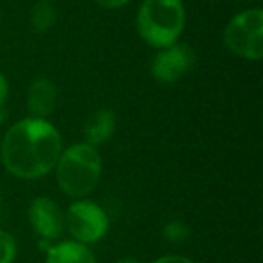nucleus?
Here are the masks:
<instances>
[{"label": "nucleus", "instance_id": "1", "mask_svg": "<svg viewBox=\"0 0 263 263\" xmlns=\"http://www.w3.org/2000/svg\"><path fill=\"white\" fill-rule=\"evenodd\" d=\"M0 155L11 175L24 180L40 179L54 170L62 155V136L47 119L26 117L6 132Z\"/></svg>", "mask_w": 263, "mask_h": 263}, {"label": "nucleus", "instance_id": "2", "mask_svg": "<svg viewBox=\"0 0 263 263\" xmlns=\"http://www.w3.org/2000/svg\"><path fill=\"white\" fill-rule=\"evenodd\" d=\"M101 155L98 148L87 143H78L62 152L54 166L58 186L67 197L85 198L96 190L101 179Z\"/></svg>", "mask_w": 263, "mask_h": 263}, {"label": "nucleus", "instance_id": "3", "mask_svg": "<svg viewBox=\"0 0 263 263\" xmlns=\"http://www.w3.org/2000/svg\"><path fill=\"white\" fill-rule=\"evenodd\" d=\"M186 24L182 0H143L136 18L137 34L146 45L164 49L177 44Z\"/></svg>", "mask_w": 263, "mask_h": 263}, {"label": "nucleus", "instance_id": "4", "mask_svg": "<svg viewBox=\"0 0 263 263\" xmlns=\"http://www.w3.org/2000/svg\"><path fill=\"white\" fill-rule=\"evenodd\" d=\"M223 44L231 54L258 62L263 56V11L245 9L229 20L223 29Z\"/></svg>", "mask_w": 263, "mask_h": 263}, {"label": "nucleus", "instance_id": "5", "mask_svg": "<svg viewBox=\"0 0 263 263\" xmlns=\"http://www.w3.org/2000/svg\"><path fill=\"white\" fill-rule=\"evenodd\" d=\"M65 215V229L70 233L74 241L80 243H96L108 231V216L99 204L87 198L72 202Z\"/></svg>", "mask_w": 263, "mask_h": 263}, {"label": "nucleus", "instance_id": "6", "mask_svg": "<svg viewBox=\"0 0 263 263\" xmlns=\"http://www.w3.org/2000/svg\"><path fill=\"white\" fill-rule=\"evenodd\" d=\"M193 60V51L184 44H173L170 47L159 49L150 65L152 76L157 83L172 85L190 72Z\"/></svg>", "mask_w": 263, "mask_h": 263}, {"label": "nucleus", "instance_id": "7", "mask_svg": "<svg viewBox=\"0 0 263 263\" xmlns=\"http://www.w3.org/2000/svg\"><path fill=\"white\" fill-rule=\"evenodd\" d=\"M29 223L42 240H58L65 231V215L52 198L38 197L31 202Z\"/></svg>", "mask_w": 263, "mask_h": 263}, {"label": "nucleus", "instance_id": "8", "mask_svg": "<svg viewBox=\"0 0 263 263\" xmlns=\"http://www.w3.org/2000/svg\"><path fill=\"white\" fill-rule=\"evenodd\" d=\"M56 106V87L47 78H38L27 90V110L31 117L47 119Z\"/></svg>", "mask_w": 263, "mask_h": 263}, {"label": "nucleus", "instance_id": "9", "mask_svg": "<svg viewBox=\"0 0 263 263\" xmlns=\"http://www.w3.org/2000/svg\"><path fill=\"white\" fill-rule=\"evenodd\" d=\"M116 130V114L110 108H99L88 117V121L83 126L85 143L98 148L105 144L112 137Z\"/></svg>", "mask_w": 263, "mask_h": 263}, {"label": "nucleus", "instance_id": "10", "mask_svg": "<svg viewBox=\"0 0 263 263\" xmlns=\"http://www.w3.org/2000/svg\"><path fill=\"white\" fill-rule=\"evenodd\" d=\"M45 263H96V258L87 245L65 240L47 249Z\"/></svg>", "mask_w": 263, "mask_h": 263}, {"label": "nucleus", "instance_id": "11", "mask_svg": "<svg viewBox=\"0 0 263 263\" xmlns=\"http://www.w3.org/2000/svg\"><path fill=\"white\" fill-rule=\"evenodd\" d=\"M56 13L52 8V2L47 0H38L31 9V27L36 33H47L54 26Z\"/></svg>", "mask_w": 263, "mask_h": 263}, {"label": "nucleus", "instance_id": "12", "mask_svg": "<svg viewBox=\"0 0 263 263\" xmlns=\"http://www.w3.org/2000/svg\"><path fill=\"white\" fill-rule=\"evenodd\" d=\"M16 258V241L11 233L0 229V263H13Z\"/></svg>", "mask_w": 263, "mask_h": 263}, {"label": "nucleus", "instance_id": "13", "mask_svg": "<svg viewBox=\"0 0 263 263\" xmlns=\"http://www.w3.org/2000/svg\"><path fill=\"white\" fill-rule=\"evenodd\" d=\"M164 234H166V238L172 241H182L184 238L187 236V229L182 222H172L166 226Z\"/></svg>", "mask_w": 263, "mask_h": 263}, {"label": "nucleus", "instance_id": "14", "mask_svg": "<svg viewBox=\"0 0 263 263\" xmlns=\"http://www.w3.org/2000/svg\"><path fill=\"white\" fill-rule=\"evenodd\" d=\"M8 94H9V85H8V80L2 72H0V114H2V108L6 105V99H8ZM2 117V116H0Z\"/></svg>", "mask_w": 263, "mask_h": 263}, {"label": "nucleus", "instance_id": "15", "mask_svg": "<svg viewBox=\"0 0 263 263\" xmlns=\"http://www.w3.org/2000/svg\"><path fill=\"white\" fill-rule=\"evenodd\" d=\"M152 263H195L191 261L186 256H177V254H170V256H162V258H157Z\"/></svg>", "mask_w": 263, "mask_h": 263}, {"label": "nucleus", "instance_id": "16", "mask_svg": "<svg viewBox=\"0 0 263 263\" xmlns=\"http://www.w3.org/2000/svg\"><path fill=\"white\" fill-rule=\"evenodd\" d=\"M96 2L105 9H117V8L126 6L130 0H96Z\"/></svg>", "mask_w": 263, "mask_h": 263}, {"label": "nucleus", "instance_id": "17", "mask_svg": "<svg viewBox=\"0 0 263 263\" xmlns=\"http://www.w3.org/2000/svg\"><path fill=\"white\" fill-rule=\"evenodd\" d=\"M117 263H141V261H137V259H134V258H124V259H121V261H117Z\"/></svg>", "mask_w": 263, "mask_h": 263}, {"label": "nucleus", "instance_id": "18", "mask_svg": "<svg viewBox=\"0 0 263 263\" xmlns=\"http://www.w3.org/2000/svg\"><path fill=\"white\" fill-rule=\"evenodd\" d=\"M47 2H54V0H47Z\"/></svg>", "mask_w": 263, "mask_h": 263}]
</instances>
